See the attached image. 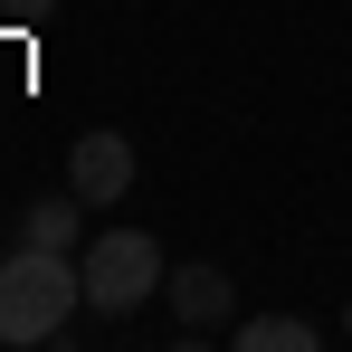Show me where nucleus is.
Masks as SVG:
<instances>
[{"mask_svg": "<svg viewBox=\"0 0 352 352\" xmlns=\"http://www.w3.org/2000/svg\"><path fill=\"white\" fill-rule=\"evenodd\" d=\"M86 305V267L67 248H10L0 257V343H58L67 314Z\"/></svg>", "mask_w": 352, "mask_h": 352, "instance_id": "obj_1", "label": "nucleus"}, {"mask_svg": "<svg viewBox=\"0 0 352 352\" xmlns=\"http://www.w3.org/2000/svg\"><path fill=\"white\" fill-rule=\"evenodd\" d=\"M76 267H86V305L96 314H133V305H153V295L172 286V257L143 229H96Z\"/></svg>", "mask_w": 352, "mask_h": 352, "instance_id": "obj_2", "label": "nucleus"}, {"mask_svg": "<svg viewBox=\"0 0 352 352\" xmlns=\"http://www.w3.org/2000/svg\"><path fill=\"white\" fill-rule=\"evenodd\" d=\"M67 190H76L86 210H115L124 190H133V143H124V133H76V143H67Z\"/></svg>", "mask_w": 352, "mask_h": 352, "instance_id": "obj_3", "label": "nucleus"}, {"mask_svg": "<svg viewBox=\"0 0 352 352\" xmlns=\"http://www.w3.org/2000/svg\"><path fill=\"white\" fill-rule=\"evenodd\" d=\"M172 314H181V343H200V333H219L229 324V305H238V286H229V267H210V257H181L172 267Z\"/></svg>", "mask_w": 352, "mask_h": 352, "instance_id": "obj_4", "label": "nucleus"}, {"mask_svg": "<svg viewBox=\"0 0 352 352\" xmlns=\"http://www.w3.org/2000/svg\"><path fill=\"white\" fill-rule=\"evenodd\" d=\"M238 352H314V314H248V324H229Z\"/></svg>", "mask_w": 352, "mask_h": 352, "instance_id": "obj_5", "label": "nucleus"}, {"mask_svg": "<svg viewBox=\"0 0 352 352\" xmlns=\"http://www.w3.org/2000/svg\"><path fill=\"white\" fill-rule=\"evenodd\" d=\"M76 210H86L76 190H48V200L19 210V238H29V248H76Z\"/></svg>", "mask_w": 352, "mask_h": 352, "instance_id": "obj_6", "label": "nucleus"}, {"mask_svg": "<svg viewBox=\"0 0 352 352\" xmlns=\"http://www.w3.org/2000/svg\"><path fill=\"white\" fill-rule=\"evenodd\" d=\"M343 343H352V314H343Z\"/></svg>", "mask_w": 352, "mask_h": 352, "instance_id": "obj_7", "label": "nucleus"}]
</instances>
